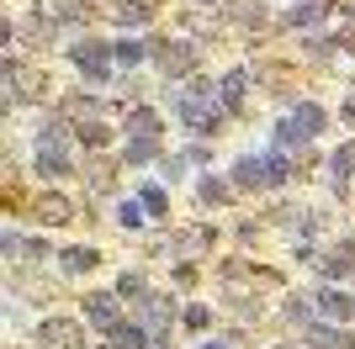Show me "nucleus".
Segmentation results:
<instances>
[{
    "label": "nucleus",
    "instance_id": "f257e3e1",
    "mask_svg": "<svg viewBox=\"0 0 355 349\" xmlns=\"http://www.w3.org/2000/svg\"><path fill=\"white\" fill-rule=\"evenodd\" d=\"M180 116H186V122H191L196 132H207L212 122H218V101H212V90H186V96H180Z\"/></svg>",
    "mask_w": 355,
    "mask_h": 349
},
{
    "label": "nucleus",
    "instance_id": "f03ea898",
    "mask_svg": "<svg viewBox=\"0 0 355 349\" xmlns=\"http://www.w3.org/2000/svg\"><path fill=\"white\" fill-rule=\"evenodd\" d=\"M318 127H324V111H318V106H297L282 122V143H297V138H308V132H318Z\"/></svg>",
    "mask_w": 355,
    "mask_h": 349
},
{
    "label": "nucleus",
    "instance_id": "7ed1b4c3",
    "mask_svg": "<svg viewBox=\"0 0 355 349\" xmlns=\"http://www.w3.org/2000/svg\"><path fill=\"white\" fill-rule=\"evenodd\" d=\"M90 318L101 323V328H112V323H117V307H112V296H90Z\"/></svg>",
    "mask_w": 355,
    "mask_h": 349
},
{
    "label": "nucleus",
    "instance_id": "20e7f679",
    "mask_svg": "<svg viewBox=\"0 0 355 349\" xmlns=\"http://www.w3.org/2000/svg\"><path fill=\"white\" fill-rule=\"evenodd\" d=\"M244 80H250L244 69H234L228 80H223V101H228V106H239V101H244Z\"/></svg>",
    "mask_w": 355,
    "mask_h": 349
},
{
    "label": "nucleus",
    "instance_id": "39448f33",
    "mask_svg": "<svg viewBox=\"0 0 355 349\" xmlns=\"http://www.w3.org/2000/svg\"><path fill=\"white\" fill-rule=\"evenodd\" d=\"M318 302H324V312H329V318H350V302H345L340 291H324Z\"/></svg>",
    "mask_w": 355,
    "mask_h": 349
},
{
    "label": "nucleus",
    "instance_id": "423d86ee",
    "mask_svg": "<svg viewBox=\"0 0 355 349\" xmlns=\"http://www.w3.org/2000/svg\"><path fill=\"white\" fill-rule=\"evenodd\" d=\"M74 58H80V69H90V74H106V58L96 53V48H74Z\"/></svg>",
    "mask_w": 355,
    "mask_h": 349
},
{
    "label": "nucleus",
    "instance_id": "0eeeda50",
    "mask_svg": "<svg viewBox=\"0 0 355 349\" xmlns=\"http://www.w3.org/2000/svg\"><path fill=\"white\" fill-rule=\"evenodd\" d=\"M350 170H355V148H340V154H334V180H345Z\"/></svg>",
    "mask_w": 355,
    "mask_h": 349
},
{
    "label": "nucleus",
    "instance_id": "6e6552de",
    "mask_svg": "<svg viewBox=\"0 0 355 349\" xmlns=\"http://www.w3.org/2000/svg\"><path fill=\"white\" fill-rule=\"evenodd\" d=\"M144 58V43H117V64H138Z\"/></svg>",
    "mask_w": 355,
    "mask_h": 349
},
{
    "label": "nucleus",
    "instance_id": "1a4fd4ad",
    "mask_svg": "<svg viewBox=\"0 0 355 349\" xmlns=\"http://www.w3.org/2000/svg\"><path fill=\"white\" fill-rule=\"evenodd\" d=\"M164 69H191V53H164Z\"/></svg>",
    "mask_w": 355,
    "mask_h": 349
},
{
    "label": "nucleus",
    "instance_id": "9d476101",
    "mask_svg": "<svg viewBox=\"0 0 355 349\" xmlns=\"http://www.w3.org/2000/svg\"><path fill=\"white\" fill-rule=\"evenodd\" d=\"M202 349H223V344H202Z\"/></svg>",
    "mask_w": 355,
    "mask_h": 349
}]
</instances>
